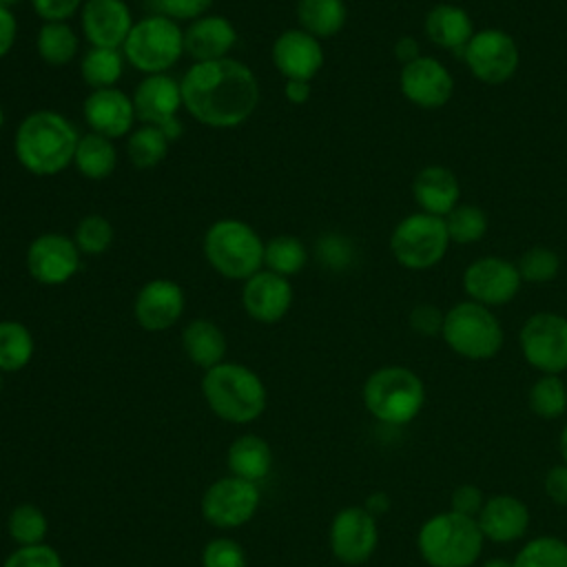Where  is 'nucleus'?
<instances>
[{
  "label": "nucleus",
  "mask_w": 567,
  "mask_h": 567,
  "mask_svg": "<svg viewBox=\"0 0 567 567\" xmlns=\"http://www.w3.org/2000/svg\"><path fill=\"white\" fill-rule=\"evenodd\" d=\"M179 84L188 115L210 128L239 126L259 104L255 73L233 58L193 62Z\"/></svg>",
  "instance_id": "1"
},
{
  "label": "nucleus",
  "mask_w": 567,
  "mask_h": 567,
  "mask_svg": "<svg viewBox=\"0 0 567 567\" xmlns=\"http://www.w3.org/2000/svg\"><path fill=\"white\" fill-rule=\"evenodd\" d=\"M78 140V128L66 115L38 109L20 120L13 135V151L27 173L51 177L73 164Z\"/></svg>",
  "instance_id": "2"
},
{
  "label": "nucleus",
  "mask_w": 567,
  "mask_h": 567,
  "mask_svg": "<svg viewBox=\"0 0 567 567\" xmlns=\"http://www.w3.org/2000/svg\"><path fill=\"white\" fill-rule=\"evenodd\" d=\"M483 540L476 518L450 509L421 525L416 547L430 567H472L483 551Z\"/></svg>",
  "instance_id": "3"
},
{
  "label": "nucleus",
  "mask_w": 567,
  "mask_h": 567,
  "mask_svg": "<svg viewBox=\"0 0 567 567\" xmlns=\"http://www.w3.org/2000/svg\"><path fill=\"white\" fill-rule=\"evenodd\" d=\"M202 248L210 268L233 281H246L264 266V239L250 224L235 217L213 221Z\"/></svg>",
  "instance_id": "4"
},
{
  "label": "nucleus",
  "mask_w": 567,
  "mask_h": 567,
  "mask_svg": "<svg viewBox=\"0 0 567 567\" xmlns=\"http://www.w3.org/2000/svg\"><path fill=\"white\" fill-rule=\"evenodd\" d=\"M202 392L210 410L233 423H248L266 408V388L261 379L239 363L221 361L206 370Z\"/></svg>",
  "instance_id": "5"
},
{
  "label": "nucleus",
  "mask_w": 567,
  "mask_h": 567,
  "mask_svg": "<svg viewBox=\"0 0 567 567\" xmlns=\"http://www.w3.org/2000/svg\"><path fill=\"white\" fill-rule=\"evenodd\" d=\"M363 403L381 423L403 425L421 412L425 403V385L410 368L385 365L365 379Z\"/></svg>",
  "instance_id": "6"
},
{
  "label": "nucleus",
  "mask_w": 567,
  "mask_h": 567,
  "mask_svg": "<svg viewBox=\"0 0 567 567\" xmlns=\"http://www.w3.org/2000/svg\"><path fill=\"white\" fill-rule=\"evenodd\" d=\"M122 53L133 69L146 75L166 73L184 55V29L168 16H146L128 31Z\"/></svg>",
  "instance_id": "7"
},
{
  "label": "nucleus",
  "mask_w": 567,
  "mask_h": 567,
  "mask_svg": "<svg viewBox=\"0 0 567 567\" xmlns=\"http://www.w3.org/2000/svg\"><path fill=\"white\" fill-rule=\"evenodd\" d=\"M441 337L463 359H492L503 346V328L496 315L472 299L452 306L445 312Z\"/></svg>",
  "instance_id": "8"
},
{
  "label": "nucleus",
  "mask_w": 567,
  "mask_h": 567,
  "mask_svg": "<svg viewBox=\"0 0 567 567\" xmlns=\"http://www.w3.org/2000/svg\"><path fill=\"white\" fill-rule=\"evenodd\" d=\"M450 244L443 217L423 210L403 217L390 235V250L394 259L410 270L432 268L445 257Z\"/></svg>",
  "instance_id": "9"
},
{
  "label": "nucleus",
  "mask_w": 567,
  "mask_h": 567,
  "mask_svg": "<svg viewBox=\"0 0 567 567\" xmlns=\"http://www.w3.org/2000/svg\"><path fill=\"white\" fill-rule=\"evenodd\" d=\"M520 350L525 361L543 374L567 370V317L536 312L520 328Z\"/></svg>",
  "instance_id": "10"
},
{
  "label": "nucleus",
  "mask_w": 567,
  "mask_h": 567,
  "mask_svg": "<svg viewBox=\"0 0 567 567\" xmlns=\"http://www.w3.org/2000/svg\"><path fill=\"white\" fill-rule=\"evenodd\" d=\"M463 60L476 80L485 84H503L516 73L520 53L509 33L501 29H481L467 42Z\"/></svg>",
  "instance_id": "11"
},
{
  "label": "nucleus",
  "mask_w": 567,
  "mask_h": 567,
  "mask_svg": "<svg viewBox=\"0 0 567 567\" xmlns=\"http://www.w3.org/2000/svg\"><path fill=\"white\" fill-rule=\"evenodd\" d=\"M27 270L42 286L66 284L80 268V248L73 237L42 233L27 248Z\"/></svg>",
  "instance_id": "12"
},
{
  "label": "nucleus",
  "mask_w": 567,
  "mask_h": 567,
  "mask_svg": "<svg viewBox=\"0 0 567 567\" xmlns=\"http://www.w3.org/2000/svg\"><path fill=\"white\" fill-rule=\"evenodd\" d=\"M523 279L518 268L503 257H481L472 261L463 272V288L467 297L481 306H503L512 301Z\"/></svg>",
  "instance_id": "13"
},
{
  "label": "nucleus",
  "mask_w": 567,
  "mask_h": 567,
  "mask_svg": "<svg viewBox=\"0 0 567 567\" xmlns=\"http://www.w3.org/2000/svg\"><path fill=\"white\" fill-rule=\"evenodd\" d=\"M259 505L257 485L237 476L219 478L202 498V514L215 527H239L252 518Z\"/></svg>",
  "instance_id": "14"
},
{
  "label": "nucleus",
  "mask_w": 567,
  "mask_h": 567,
  "mask_svg": "<svg viewBox=\"0 0 567 567\" xmlns=\"http://www.w3.org/2000/svg\"><path fill=\"white\" fill-rule=\"evenodd\" d=\"M379 543V529L374 514L365 507L341 509L330 525L332 554L346 565L365 563Z\"/></svg>",
  "instance_id": "15"
},
{
  "label": "nucleus",
  "mask_w": 567,
  "mask_h": 567,
  "mask_svg": "<svg viewBox=\"0 0 567 567\" xmlns=\"http://www.w3.org/2000/svg\"><path fill=\"white\" fill-rule=\"evenodd\" d=\"M399 86L408 102L421 109H439L452 97L454 80L436 58L421 55L419 60L401 66Z\"/></svg>",
  "instance_id": "16"
},
{
  "label": "nucleus",
  "mask_w": 567,
  "mask_h": 567,
  "mask_svg": "<svg viewBox=\"0 0 567 567\" xmlns=\"http://www.w3.org/2000/svg\"><path fill=\"white\" fill-rule=\"evenodd\" d=\"M184 290L173 279H151L146 281L133 301L135 321L148 332H162L177 323L184 312Z\"/></svg>",
  "instance_id": "17"
},
{
  "label": "nucleus",
  "mask_w": 567,
  "mask_h": 567,
  "mask_svg": "<svg viewBox=\"0 0 567 567\" xmlns=\"http://www.w3.org/2000/svg\"><path fill=\"white\" fill-rule=\"evenodd\" d=\"M272 64L286 80L310 82L323 66L321 42L303 29H286L272 42Z\"/></svg>",
  "instance_id": "18"
},
{
  "label": "nucleus",
  "mask_w": 567,
  "mask_h": 567,
  "mask_svg": "<svg viewBox=\"0 0 567 567\" xmlns=\"http://www.w3.org/2000/svg\"><path fill=\"white\" fill-rule=\"evenodd\" d=\"M80 22L89 44L106 49H120L135 24L124 0H84Z\"/></svg>",
  "instance_id": "19"
},
{
  "label": "nucleus",
  "mask_w": 567,
  "mask_h": 567,
  "mask_svg": "<svg viewBox=\"0 0 567 567\" xmlns=\"http://www.w3.org/2000/svg\"><path fill=\"white\" fill-rule=\"evenodd\" d=\"M241 303L255 321L275 323L284 319L292 306V284L288 277L259 270L244 281Z\"/></svg>",
  "instance_id": "20"
},
{
  "label": "nucleus",
  "mask_w": 567,
  "mask_h": 567,
  "mask_svg": "<svg viewBox=\"0 0 567 567\" xmlns=\"http://www.w3.org/2000/svg\"><path fill=\"white\" fill-rule=\"evenodd\" d=\"M82 113L89 128L109 140L128 135L133 131V122L137 120L133 97L117 86L91 91L82 104Z\"/></svg>",
  "instance_id": "21"
},
{
  "label": "nucleus",
  "mask_w": 567,
  "mask_h": 567,
  "mask_svg": "<svg viewBox=\"0 0 567 567\" xmlns=\"http://www.w3.org/2000/svg\"><path fill=\"white\" fill-rule=\"evenodd\" d=\"M184 106L182 102V84L166 75V73H153L146 75L133 93V109L135 117L142 124L162 126L177 117V111Z\"/></svg>",
  "instance_id": "22"
},
{
  "label": "nucleus",
  "mask_w": 567,
  "mask_h": 567,
  "mask_svg": "<svg viewBox=\"0 0 567 567\" xmlns=\"http://www.w3.org/2000/svg\"><path fill=\"white\" fill-rule=\"evenodd\" d=\"M235 44L237 29L224 16L206 13L184 29V53H188L195 62L228 58Z\"/></svg>",
  "instance_id": "23"
},
{
  "label": "nucleus",
  "mask_w": 567,
  "mask_h": 567,
  "mask_svg": "<svg viewBox=\"0 0 567 567\" xmlns=\"http://www.w3.org/2000/svg\"><path fill=\"white\" fill-rule=\"evenodd\" d=\"M476 523L483 532V538L492 543H512L527 532L529 509L518 496L496 494L485 498Z\"/></svg>",
  "instance_id": "24"
},
{
  "label": "nucleus",
  "mask_w": 567,
  "mask_h": 567,
  "mask_svg": "<svg viewBox=\"0 0 567 567\" xmlns=\"http://www.w3.org/2000/svg\"><path fill=\"white\" fill-rule=\"evenodd\" d=\"M412 195L423 213L445 217L461 199V184L450 168L432 164L416 173Z\"/></svg>",
  "instance_id": "25"
},
{
  "label": "nucleus",
  "mask_w": 567,
  "mask_h": 567,
  "mask_svg": "<svg viewBox=\"0 0 567 567\" xmlns=\"http://www.w3.org/2000/svg\"><path fill=\"white\" fill-rule=\"evenodd\" d=\"M425 33L430 42H434L436 47L452 51L456 55H463L467 42L476 31L470 13L463 7L452 2H441L427 11Z\"/></svg>",
  "instance_id": "26"
},
{
  "label": "nucleus",
  "mask_w": 567,
  "mask_h": 567,
  "mask_svg": "<svg viewBox=\"0 0 567 567\" xmlns=\"http://www.w3.org/2000/svg\"><path fill=\"white\" fill-rule=\"evenodd\" d=\"M186 357L199 368H215L226 354V337L217 323L208 319H193L182 332Z\"/></svg>",
  "instance_id": "27"
},
{
  "label": "nucleus",
  "mask_w": 567,
  "mask_h": 567,
  "mask_svg": "<svg viewBox=\"0 0 567 567\" xmlns=\"http://www.w3.org/2000/svg\"><path fill=\"white\" fill-rule=\"evenodd\" d=\"M117 164V151L113 140L100 135V133H84L78 140L73 166L80 175L86 179H104L115 171Z\"/></svg>",
  "instance_id": "28"
},
{
  "label": "nucleus",
  "mask_w": 567,
  "mask_h": 567,
  "mask_svg": "<svg viewBox=\"0 0 567 567\" xmlns=\"http://www.w3.org/2000/svg\"><path fill=\"white\" fill-rule=\"evenodd\" d=\"M348 18L343 0H297L299 29L308 31L317 40L337 35Z\"/></svg>",
  "instance_id": "29"
},
{
  "label": "nucleus",
  "mask_w": 567,
  "mask_h": 567,
  "mask_svg": "<svg viewBox=\"0 0 567 567\" xmlns=\"http://www.w3.org/2000/svg\"><path fill=\"white\" fill-rule=\"evenodd\" d=\"M270 465H272L270 447L264 439L255 434L239 436L228 450V467L237 478L255 483L270 472Z\"/></svg>",
  "instance_id": "30"
},
{
  "label": "nucleus",
  "mask_w": 567,
  "mask_h": 567,
  "mask_svg": "<svg viewBox=\"0 0 567 567\" xmlns=\"http://www.w3.org/2000/svg\"><path fill=\"white\" fill-rule=\"evenodd\" d=\"M78 33L66 22H42L35 35V51L49 66H66L78 55Z\"/></svg>",
  "instance_id": "31"
},
{
  "label": "nucleus",
  "mask_w": 567,
  "mask_h": 567,
  "mask_svg": "<svg viewBox=\"0 0 567 567\" xmlns=\"http://www.w3.org/2000/svg\"><path fill=\"white\" fill-rule=\"evenodd\" d=\"M82 80L95 89H111L124 73V53L120 49L91 47L80 60Z\"/></svg>",
  "instance_id": "32"
},
{
  "label": "nucleus",
  "mask_w": 567,
  "mask_h": 567,
  "mask_svg": "<svg viewBox=\"0 0 567 567\" xmlns=\"http://www.w3.org/2000/svg\"><path fill=\"white\" fill-rule=\"evenodd\" d=\"M168 137L159 126L142 124L126 135V155L140 171L155 168L168 153Z\"/></svg>",
  "instance_id": "33"
},
{
  "label": "nucleus",
  "mask_w": 567,
  "mask_h": 567,
  "mask_svg": "<svg viewBox=\"0 0 567 567\" xmlns=\"http://www.w3.org/2000/svg\"><path fill=\"white\" fill-rule=\"evenodd\" d=\"M308 264V248L295 235H277L264 241V266L281 277H292Z\"/></svg>",
  "instance_id": "34"
},
{
  "label": "nucleus",
  "mask_w": 567,
  "mask_h": 567,
  "mask_svg": "<svg viewBox=\"0 0 567 567\" xmlns=\"http://www.w3.org/2000/svg\"><path fill=\"white\" fill-rule=\"evenodd\" d=\"M33 357V337L20 321H0V372H18Z\"/></svg>",
  "instance_id": "35"
},
{
  "label": "nucleus",
  "mask_w": 567,
  "mask_h": 567,
  "mask_svg": "<svg viewBox=\"0 0 567 567\" xmlns=\"http://www.w3.org/2000/svg\"><path fill=\"white\" fill-rule=\"evenodd\" d=\"M529 408L540 419H558L567 410V385L558 374H543L529 388Z\"/></svg>",
  "instance_id": "36"
},
{
  "label": "nucleus",
  "mask_w": 567,
  "mask_h": 567,
  "mask_svg": "<svg viewBox=\"0 0 567 567\" xmlns=\"http://www.w3.org/2000/svg\"><path fill=\"white\" fill-rule=\"evenodd\" d=\"M445 228L450 235V241L454 244H474L483 239L487 233V215L483 208L474 204H456L445 217Z\"/></svg>",
  "instance_id": "37"
},
{
  "label": "nucleus",
  "mask_w": 567,
  "mask_h": 567,
  "mask_svg": "<svg viewBox=\"0 0 567 567\" xmlns=\"http://www.w3.org/2000/svg\"><path fill=\"white\" fill-rule=\"evenodd\" d=\"M512 563L514 567H567V543L556 536L532 538Z\"/></svg>",
  "instance_id": "38"
},
{
  "label": "nucleus",
  "mask_w": 567,
  "mask_h": 567,
  "mask_svg": "<svg viewBox=\"0 0 567 567\" xmlns=\"http://www.w3.org/2000/svg\"><path fill=\"white\" fill-rule=\"evenodd\" d=\"M523 281L529 284H547L560 272V257L556 250L545 246H534L525 250L516 264Z\"/></svg>",
  "instance_id": "39"
},
{
  "label": "nucleus",
  "mask_w": 567,
  "mask_h": 567,
  "mask_svg": "<svg viewBox=\"0 0 567 567\" xmlns=\"http://www.w3.org/2000/svg\"><path fill=\"white\" fill-rule=\"evenodd\" d=\"M113 226L104 215H86L73 233V241L84 255H102L113 244Z\"/></svg>",
  "instance_id": "40"
},
{
  "label": "nucleus",
  "mask_w": 567,
  "mask_h": 567,
  "mask_svg": "<svg viewBox=\"0 0 567 567\" xmlns=\"http://www.w3.org/2000/svg\"><path fill=\"white\" fill-rule=\"evenodd\" d=\"M9 534L22 547L40 545L47 534V518L35 505H20L9 516Z\"/></svg>",
  "instance_id": "41"
},
{
  "label": "nucleus",
  "mask_w": 567,
  "mask_h": 567,
  "mask_svg": "<svg viewBox=\"0 0 567 567\" xmlns=\"http://www.w3.org/2000/svg\"><path fill=\"white\" fill-rule=\"evenodd\" d=\"M354 257V246L348 237L339 233H328L321 235L317 241V259L330 268V270H343L352 264Z\"/></svg>",
  "instance_id": "42"
},
{
  "label": "nucleus",
  "mask_w": 567,
  "mask_h": 567,
  "mask_svg": "<svg viewBox=\"0 0 567 567\" xmlns=\"http://www.w3.org/2000/svg\"><path fill=\"white\" fill-rule=\"evenodd\" d=\"M204 567H246L241 547L230 538H217L206 545L202 554Z\"/></svg>",
  "instance_id": "43"
},
{
  "label": "nucleus",
  "mask_w": 567,
  "mask_h": 567,
  "mask_svg": "<svg viewBox=\"0 0 567 567\" xmlns=\"http://www.w3.org/2000/svg\"><path fill=\"white\" fill-rule=\"evenodd\" d=\"M2 567H62V560L49 545H29L16 549Z\"/></svg>",
  "instance_id": "44"
},
{
  "label": "nucleus",
  "mask_w": 567,
  "mask_h": 567,
  "mask_svg": "<svg viewBox=\"0 0 567 567\" xmlns=\"http://www.w3.org/2000/svg\"><path fill=\"white\" fill-rule=\"evenodd\" d=\"M410 328L421 337H436L443 332L445 315L434 303H416L408 317Z\"/></svg>",
  "instance_id": "45"
},
{
  "label": "nucleus",
  "mask_w": 567,
  "mask_h": 567,
  "mask_svg": "<svg viewBox=\"0 0 567 567\" xmlns=\"http://www.w3.org/2000/svg\"><path fill=\"white\" fill-rule=\"evenodd\" d=\"M215 0H157L159 13L168 16L171 20H197L206 16Z\"/></svg>",
  "instance_id": "46"
},
{
  "label": "nucleus",
  "mask_w": 567,
  "mask_h": 567,
  "mask_svg": "<svg viewBox=\"0 0 567 567\" xmlns=\"http://www.w3.org/2000/svg\"><path fill=\"white\" fill-rule=\"evenodd\" d=\"M84 0H31V7L42 22H66L82 9Z\"/></svg>",
  "instance_id": "47"
},
{
  "label": "nucleus",
  "mask_w": 567,
  "mask_h": 567,
  "mask_svg": "<svg viewBox=\"0 0 567 567\" xmlns=\"http://www.w3.org/2000/svg\"><path fill=\"white\" fill-rule=\"evenodd\" d=\"M485 496L476 485H458L450 496V509L470 518H478Z\"/></svg>",
  "instance_id": "48"
},
{
  "label": "nucleus",
  "mask_w": 567,
  "mask_h": 567,
  "mask_svg": "<svg viewBox=\"0 0 567 567\" xmlns=\"http://www.w3.org/2000/svg\"><path fill=\"white\" fill-rule=\"evenodd\" d=\"M545 492L554 503L567 505V463L554 465L545 474Z\"/></svg>",
  "instance_id": "49"
},
{
  "label": "nucleus",
  "mask_w": 567,
  "mask_h": 567,
  "mask_svg": "<svg viewBox=\"0 0 567 567\" xmlns=\"http://www.w3.org/2000/svg\"><path fill=\"white\" fill-rule=\"evenodd\" d=\"M16 35H18V20L13 11L0 7V58H4L11 51Z\"/></svg>",
  "instance_id": "50"
},
{
  "label": "nucleus",
  "mask_w": 567,
  "mask_h": 567,
  "mask_svg": "<svg viewBox=\"0 0 567 567\" xmlns=\"http://www.w3.org/2000/svg\"><path fill=\"white\" fill-rule=\"evenodd\" d=\"M394 55H396V60L401 64H410V62L421 58V47H419V42L412 35H403L394 44Z\"/></svg>",
  "instance_id": "51"
},
{
  "label": "nucleus",
  "mask_w": 567,
  "mask_h": 567,
  "mask_svg": "<svg viewBox=\"0 0 567 567\" xmlns=\"http://www.w3.org/2000/svg\"><path fill=\"white\" fill-rule=\"evenodd\" d=\"M310 82L303 80H286L284 84V95L290 104H303L310 97Z\"/></svg>",
  "instance_id": "52"
},
{
  "label": "nucleus",
  "mask_w": 567,
  "mask_h": 567,
  "mask_svg": "<svg viewBox=\"0 0 567 567\" xmlns=\"http://www.w3.org/2000/svg\"><path fill=\"white\" fill-rule=\"evenodd\" d=\"M558 450H560V456H563V461L567 463V423L563 425V430H560V439H558Z\"/></svg>",
  "instance_id": "53"
},
{
  "label": "nucleus",
  "mask_w": 567,
  "mask_h": 567,
  "mask_svg": "<svg viewBox=\"0 0 567 567\" xmlns=\"http://www.w3.org/2000/svg\"><path fill=\"white\" fill-rule=\"evenodd\" d=\"M483 567H514V563L507 558H489L487 563H483Z\"/></svg>",
  "instance_id": "54"
},
{
  "label": "nucleus",
  "mask_w": 567,
  "mask_h": 567,
  "mask_svg": "<svg viewBox=\"0 0 567 567\" xmlns=\"http://www.w3.org/2000/svg\"><path fill=\"white\" fill-rule=\"evenodd\" d=\"M22 0H0V7H4V9H11V7H16V4H20Z\"/></svg>",
  "instance_id": "55"
},
{
  "label": "nucleus",
  "mask_w": 567,
  "mask_h": 567,
  "mask_svg": "<svg viewBox=\"0 0 567 567\" xmlns=\"http://www.w3.org/2000/svg\"><path fill=\"white\" fill-rule=\"evenodd\" d=\"M2 124H4V113H2V104H0V131H2Z\"/></svg>",
  "instance_id": "56"
},
{
  "label": "nucleus",
  "mask_w": 567,
  "mask_h": 567,
  "mask_svg": "<svg viewBox=\"0 0 567 567\" xmlns=\"http://www.w3.org/2000/svg\"><path fill=\"white\" fill-rule=\"evenodd\" d=\"M0 392H2V374H0Z\"/></svg>",
  "instance_id": "57"
}]
</instances>
